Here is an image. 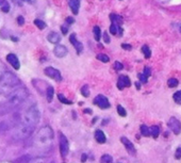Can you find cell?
<instances>
[{
  "mask_svg": "<svg viewBox=\"0 0 181 163\" xmlns=\"http://www.w3.org/2000/svg\"><path fill=\"white\" fill-rule=\"evenodd\" d=\"M120 142L124 144V146L126 147V150H127L129 154L132 155V156H134L136 151H135V147H134V145H133V143L131 141H129L126 137H120Z\"/></svg>",
  "mask_w": 181,
  "mask_h": 163,
  "instance_id": "cell-9",
  "label": "cell"
},
{
  "mask_svg": "<svg viewBox=\"0 0 181 163\" xmlns=\"http://www.w3.org/2000/svg\"><path fill=\"white\" fill-rule=\"evenodd\" d=\"M59 140H60V154H61V157L65 158L67 156L68 154V150H69V143H68V140L67 137H65L62 132H60L59 134Z\"/></svg>",
  "mask_w": 181,
  "mask_h": 163,
  "instance_id": "cell-5",
  "label": "cell"
},
{
  "mask_svg": "<svg viewBox=\"0 0 181 163\" xmlns=\"http://www.w3.org/2000/svg\"><path fill=\"white\" fill-rule=\"evenodd\" d=\"M142 52L143 54L145 56L146 59H149V58L151 57V50L148 46H146V45H144V46L142 47Z\"/></svg>",
  "mask_w": 181,
  "mask_h": 163,
  "instance_id": "cell-23",
  "label": "cell"
},
{
  "mask_svg": "<svg viewBox=\"0 0 181 163\" xmlns=\"http://www.w3.org/2000/svg\"><path fill=\"white\" fill-rule=\"evenodd\" d=\"M100 163H113V158L108 154L102 155L100 159Z\"/></svg>",
  "mask_w": 181,
  "mask_h": 163,
  "instance_id": "cell-22",
  "label": "cell"
},
{
  "mask_svg": "<svg viewBox=\"0 0 181 163\" xmlns=\"http://www.w3.org/2000/svg\"><path fill=\"white\" fill-rule=\"evenodd\" d=\"M93 33H94V39H95L97 42L100 41V39H101V31H100V28H99L98 26L94 27Z\"/></svg>",
  "mask_w": 181,
  "mask_h": 163,
  "instance_id": "cell-18",
  "label": "cell"
},
{
  "mask_svg": "<svg viewBox=\"0 0 181 163\" xmlns=\"http://www.w3.org/2000/svg\"><path fill=\"white\" fill-rule=\"evenodd\" d=\"M95 139L99 144H103V143H106V137L105 133L99 129L95 131Z\"/></svg>",
  "mask_w": 181,
  "mask_h": 163,
  "instance_id": "cell-16",
  "label": "cell"
},
{
  "mask_svg": "<svg viewBox=\"0 0 181 163\" xmlns=\"http://www.w3.org/2000/svg\"><path fill=\"white\" fill-rule=\"evenodd\" d=\"M34 24H35V26L38 27L39 30H43L46 28V24L43 21H41V19H35V21H34Z\"/></svg>",
  "mask_w": 181,
  "mask_h": 163,
  "instance_id": "cell-25",
  "label": "cell"
},
{
  "mask_svg": "<svg viewBox=\"0 0 181 163\" xmlns=\"http://www.w3.org/2000/svg\"><path fill=\"white\" fill-rule=\"evenodd\" d=\"M167 84H168V86L170 87H176L178 84H179V81H178L177 79H175V78H170V79H168Z\"/></svg>",
  "mask_w": 181,
  "mask_h": 163,
  "instance_id": "cell-27",
  "label": "cell"
},
{
  "mask_svg": "<svg viewBox=\"0 0 181 163\" xmlns=\"http://www.w3.org/2000/svg\"><path fill=\"white\" fill-rule=\"evenodd\" d=\"M18 86H20V80L18 77L8 71L0 61V95L9 94Z\"/></svg>",
  "mask_w": 181,
  "mask_h": 163,
  "instance_id": "cell-2",
  "label": "cell"
},
{
  "mask_svg": "<svg viewBox=\"0 0 181 163\" xmlns=\"http://www.w3.org/2000/svg\"><path fill=\"white\" fill-rule=\"evenodd\" d=\"M69 7H70L71 12L77 15L79 13V7H80V0H69L68 1Z\"/></svg>",
  "mask_w": 181,
  "mask_h": 163,
  "instance_id": "cell-14",
  "label": "cell"
},
{
  "mask_svg": "<svg viewBox=\"0 0 181 163\" xmlns=\"http://www.w3.org/2000/svg\"><path fill=\"white\" fill-rule=\"evenodd\" d=\"M173 98L176 102H177V104H180L181 102V90L180 91H178V92H176L175 94L173 95Z\"/></svg>",
  "mask_w": 181,
  "mask_h": 163,
  "instance_id": "cell-29",
  "label": "cell"
},
{
  "mask_svg": "<svg viewBox=\"0 0 181 163\" xmlns=\"http://www.w3.org/2000/svg\"><path fill=\"white\" fill-rule=\"evenodd\" d=\"M180 32H181V26H180Z\"/></svg>",
  "mask_w": 181,
  "mask_h": 163,
  "instance_id": "cell-48",
  "label": "cell"
},
{
  "mask_svg": "<svg viewBox=\"0 0 181 163\" xmlns=\"http://www.w3.org/2000/svg\"><path fill=\"white\" fill-rule=\"evenodd\" d=\"M53 130L49 126H44L38 130L34 137L33 145L41 152H48L52 147Z\"/></svg>",
  "mask_w": 181,
  "mask_h": 163,
  "instance_id": "cell-3",
  "label": "cell"
},
{
  "mask_svg": "<svg viewBox=\"0 0 181 163\" xmlns=\"http://www.w3.org/2000/svg\"><path fill=\"white\" fill-rule=\"evenodd\" d=\"M121 47H123V48L125 49V50H131V49H132V46H131V45H129V44H123V45H121Z\"/></svg>",
  "mask_w": 181,
  "mask_h": 163,
  "instance_id": "cell-41",
  "label": "cell"
},
{
  "mask_svg": "<svg viewBox=\"0 0 181 163\" xmlns=\"http://www.w3.org/2000/svg\"><path fill=\"white\" fill-rule=\"evenodd\" d=\"M97 59L99 61L103 62V63H108L109 61H110V59H109V57L106 56V54H99L97 56Z\"/></svg>",
  "mask_w": 181,
  "mask_h": 163,
  "instance_id": "cell-28",
  "label": "cell"
},
{
  "mask_svg": "<svg viewBox=\"0 0 181 163\" xmlns=\"http://www.w3.org/2000/svg\"><path fill=\"white\" fill-rule=\"evenodd\" d=\"M47 40L50 43H52V44H58V43H60L61 41V36H60V34L57 33V32H50V33L47 35Z\"/></svg>",
  "mask_w": 181,
  "mask_h": 163,
  "instance_id": "cell-15",
  "label": "cell"
},
{
  "mask_svg": "<svg viewBox=\"0 0 181 163\" xmlns=\"http://www.w3.org/2000/svg\"><path fill=\"white\" fill-rule=\"evenodd\" d=\"M29 96L28 90L25 86H18L14 89L12 92H10L7 96V99L4 101V108L7 110H12L14 108L18 107L20 104H23L27 97Z\"/></svg>",
  "mask_w": 181,
  "mask_h": 163,
  "instance_id": "cell-4",
  "label": "cell"
},
{
  "mask_svg": "<svg viewBox=\"0 0 181 163\" xmlns=\"http://www.w3.org/2000/svg\"><path fill=\"white\" fill-rule=\"evenodd\" d=\"M58 98H59V100H60L61 102H63V104H65V105H71V104H73V102L66 98V97L64 96L63 94H58Z\"/></svg>",
  "mask_w": 181,
  "mask_h": 163,
  "instance_id": "cell-26",
  "label": "cell"
},
{
  "mask_svg": "<svg viewBox=\"0 0 181 163\" xmlns=\"http://www.w3.org/2000/svg\"><path fill=\"white\" fill-rule=\"evenodd\" d=\"M14 1H18V2H20V1H24V0H14Z\"/></svg>",
  "mask_w": 181,
  "mask_h": 163,
  "instance_id": "cell-47",
  "label": "cell"
},
{
  "mask_svg": "<svg viewBox=\"0 0 181 163\" xmlns=\"http://www.w3.org/2000/svg\"><path fill=\"white\" fill-rule=\"evenodd\" d=\"M175 158H176V159H180V158H181V147H178L177 150H176Z\"/></svg>",
  "mask_w": 181,
  "mask_h": 163,
  "instance_id": "cell-37",
  "label": "cell"
},
{
  "mask_svg": "<svg viewBox=\"0 0 181 163\" xmlns=\"http://www.w3.org/2000/svg\"><path fill=\"white\" fill-rule=\"evenodd\" d=\"M81 94H82L84 97H88V96H90V90H88V85H84L82 89H81Z\"/></svg>",
  "mask_w": 181,
  "mask_h": 163,
  "instance_id": "cell-30",
  "label": "cell"
},
{
  "mask_svg": "<svg viewBox=\"0 0 181 163\" xmlns=\"http://www.w3.org/2000/svg\"><path fill=\"white\" fill-rule=\"evenodd\" d=\"M94 104L98 106L100 109H109L110 108V102H109L108 98L103 95H97L96 98L94 99Z\"/></svg>",
  "mask_w": 181,
  "mask_h": 163,
  "instance_id": "cell-7",
  "label": "cell"
},
{
  "mask_svg": "<svg viewBox=\"0 0 181 163\" xmlns=\"http://www.w3.org/2000/svg\"><path fill=\"white\" fill-rule=\"evenodd\" d=\"M44 72H45L46 76H48L49 78L56 80L57 82H60L62 81V76H61V72L58 71V69L53 68V67L49 66V67H46L45 71H44Z\"/></svg>",
  "mask_w": 181,
  "mask_h": 163,
  "instance_id": "cell-6",
  "label": "cell"
},
{
  "mask_svg": "<svg viewBox=\"0 0 181 163\" xmlns=\"http://www.w3.org/2000/svg\"><path fill=\"white\" fill-rule=\"evenodd\" d=\"M17 22H18L19 26H23V25L25 24V18L23 16H18L17 17Z\"/></svg>",
  "mask_w": 181,
  "mask_h": 163,
  "instance_id": "cell-38",
  "label": "cell"
},
{
  "mask_svg": "<svg viewBox=\"0 0 181 163\" xmlns=\"http://www.w3.org/2000/svg\"><path fill=\"white\" fill-rule=\"evenodd\" d=\"M30 160H31V158L29 155H24V156L19 157L18 159H16L14 163H29Z\"/></svg>",
  "mask_w": 181,
  "mask_h": 163,
  "instance_id": "cell-19",
  "label": "cell"
},
{
  "mask_svg": "<svg viewBox=\"0 0 181 163\" xmlns=\"http://www.w3.org/2000/svg\"><path fill=\"white\" fill-rule=\"evenodd\" d=\"M130 85H131V81H130V79H129L128 76H124V75L120 76L118 81H117L118 90H123L124 87H128V86H130Z\"/></svg>",
  "mask_w": 181,
  "mask_h": 163,
  "instance_id": "cell-11",
  "label": "cell"
},
{
  "mask_svg": "<svg viewBox=\"0 0 181 163\" xmlns=\"http://www.w3.org/2000/svg\"><path fill=\"white\" fill-rule=\"evenodd\" d=\"M67 52H68L67 48H66L65 46H63V45H57L53 49L54 56L58 57V58H64L66 54H67Z\"/></svg>",
  "mask_w": 181,
  "mask_h": 163,
  "instance_id": "cell-12",
  "label": "cell"
},
{
  "mask_svg": "<svg viewBox=\"0 0 181 163\" xmlns=\"http://www.w3.org/2000/svg\"><path fill=\"white\" fill-rule=\"evenodd\" d=\"M66 22L69 24V25H71V24H74V22H75V19H74L73 17H67V18H66Z\"/></svg>",
  "mask_w": 181,
  "mask_h": 163,
  "instance_id": "cell-43",
  "label": "cell"
},
{
  "mask_svg": "<svg viewBox=\"0 0 181 163\" xmlns=\"http://www.w3.org/2000/svg\"><path fill=\"white\" fill-rule=\"evenodd\" d=\"M53 94H54V89L51 85H48V87L46 89V97H47V101L48 102L52 101Z\"/></svg>",
  "mask_w": 181,
  "mask_h": 163,
  "instance_id": "cell-17",
  "label": "cell"
},
{
  "mask_svg": "<svg viewBox=\"0 0 181 163\" xmlns=\"http://www.w3.org/2000/svg\"><path fill=\"white\" fill-rule=\"evenodd\" d=\"M29 163H45V161H44L42 158H35V159H33V160L31 159Z\"/></svg>",
  "mask_w": 181,
  "mask_h": 163,
  "instance_id": "cell-36",
  "label": "cell"
},
{
  "mask_svg": "<svg viewBox=\"0 0 181 163\" xmlns=\"http://www.w3.org/2000/svg\"><path fill=\"white\" fill-rule=\"evenodd\" d=\"M144 75H146L147 77L150 76V75H151V71H150L149 67H145V68H144Z\"/></svg>",
  "mask_w": 181,
  "mask_h": 163,
  "instance_id": "cell-40",
  "label": "cell"
},
{
  "mask_svg": "<svg viewBox=\"0 0 181 163\" xmlns=\"http://www.w3.org/2000/svg\"><path fill=\"white\" fill-rule=\"evenodd\" d=\"M103 41H105V43H106V44H109L110 43V37H109L108 33L106 32H103Z\"/></svg>",
  "mask_w": 181,
  "mask_h": 163,
  "instance_id": "cell-39",
  "label": "cell"
},
{
  "mask_svg": "<svg viewBox=\"0 0 181 163\" xmlns=\"http://www.w3.org/2000/svg\"><path fill=\"white\" fill-rule=\"evenodd\" d=\"M140 130H141V133L144 137H149L150 135V128H148L146 125H142V126L140 127Z\"/></svg>",
  "mask_w": 181,
  "mask_h": 163,
  "instance_id": "cell-21",
  "label": "cell"
},
{
  "mask_svg": "<svg viewBox=\"0 0 181 163\" xmlns=\"http://www.w3.org/2000/svg\"><path fill=\"white\" fill-rule=\"evenodd\" d=\"M69 42L73 44V46L76 48V50H77V52H78V54H80V52L83 50V45L76 39V34L75 33H73V34H70V35H69Z\"/></svg>",
  "mask_w": 181,
  "mask_h": 163,
  "instance_id": "cell-13",
  "label": "cell"
},
{
  "mask_svg": "<svg viewBox=\"0 0 181 163\" xmlns=\"http://www.w3.org/2000/svg\"><path fill=\"white\" fill-rule=\"evenodd\" d=\"M39 117H41V113L36 105L29 106L20 114H17L15 117L16 125L14 126L13 132L14 139L19 141L28 139L33 133L36 125L39 122Z\"/></svg>",
  "mask_w": 181,
  "mask_h": 163,
  "instance_id": "cell-1",
  "label": "cell"
},
{
  "mask_svg": "<svg viewBox=\"0 0 181 163\" xmlns=\"http://www.w3.org/2000/svg\"><path fill=\"white\" fill-rule=\"evenodd\" d=\"M117 112H118V114H120V116H123V117H125L126 115H127V112H126V110L124 109V107H121L120 105V106H117Z\"/></svg>",
  "mask_w": 181,
  "mask_h": 163,
  "instance_id": "cell-31",
  "label": "cell"
},
{
  "mask_svg": "<svg viewBox=\"0 0 181 163\" xmlns=\"http://www.w3.org/2000/svg\"><path fill=\"white\" fill-rule=\"evenodd\" d=\"M4 2H6V0H0V7H1L2 4L4 3Z\"/></svg>",
  "mask_w": 181,
  "mask_h": 163,
  "instance_id": "cell-46",
  "label": "cell"
},
{
  "mask_svg": "<svg viewBox=\"0 0 181 163\" xmlns=\"http://www.w3.org/2000/svg\"><path fill=\"white\" fill-rule=\"evenodd\" d=\"M159 134H160V128L158 126H152L150 127V135H152L155 139H157L159 137Z\"/></svg>",
  "mask_w": 181,
  "mask_h": 163,
  "instance_id": "cell-20",
  "label": "cell"
},
{
  "mask_svg": "<svg viewBox=\"0 0 181 163\" xmlns=\"http://www.w3.org/2000/svg\"><path fill=\"white\" fill-rule=\"evenodd\" d=\"M110 19L112 21V22H118V24H120L121 21H123V18H121V16L120 15H116V14H111L110 15Z\"/></svg>",
  "mask_w": 181,
  "mask_h": 163,
  "instance_id": "cell-24",
  "label": "cell"
},
{
  "mask_svg": "<svg viewBox=\"0 0 181 163\" xmlns=\"http://www.w3.org/2000/svg\"><path fill=\"white\" fill-rule=\"evenodd\" d=\"M61 30H62V33L63 34H67L68 29H67V27L66 26H61Z\"/></svg>",
  "mask_w": 181,
  "mask_h": 163,
  "instance_id": "cell-42",
  "label": "cell"
},
{
  "mask_svg": "<svg viewBox=\"0 0 181 163\" xmlns=\"http://www.w3.org/2000/svg\"><path fill=\"white\" fill-rule=\"evenodd\" d=\"M1 11L2 12H6V13H8V12L10 11V4L7 1L1 6Z\"/></svg>",
  "mask_w": 181,
  "mask_h": 163,
  "instance_id": "cell-35",
  "label": "cell"
},
{
  "mask_svg": "<svg viewBox=\"0 0 181 163\" xmlns=\"http://www.w3.org/2000/svg\"><path fill=\"white\" fill-rule=\"evenodd\" d=\"M113 66H114V69H115V71H121V69L124 68V65L118 61H116Z\"/></svg>",
  "mask_w": 181,
  "mask_h": 163,
  "instance_id": "cell-33",
  "label": "cell"
},
{
  "mask_svg": "<svg viewBox=\"0 0 181 163\" xmlns=\"http://www.w3.org/2000/svg\"><path fill=\"white\" fill-rule=\"evenodd\" d=\"M7 61H8L9 64H11L14 67V69H19V67H20V63H19V60L16 57V54H9L7 56Z\"/></svg>",
  "mask_w": 181,
  "mask_h": 163,
  "instance_id": "cell-10",
  "label": "cell"
},
{
  "mask_svg": "<svg viewBox=\"0 0 181 163\" xmlns=\"http://www.w3.org/2000/svg\"><path fill=\"white\" fill-rule=\"evenodd\" d=\"M135 86H136V89H138V90H140L141 89V83H140V82L136 81L135 82Z\"/></svg>",
  "mask_w": 181,
  "mask_h": 163,
  "instance_id": "cell-45",
  "label": "cell"
},
{
  "mask_svg": "<svg viewBox=\"0 0 181 163\" xmlns=\"http://www.w3.org/2000/svg\"><path fill=\"white\" fill-rule=\"evenodd\" d=\"M86 159H88V155H86V154H83V155H82V157H81V161H82V162H85V161H86Z\"/></svg>",
  "mask_w": 181,
  "mask_h": 163,
  "instance_id": "cell-44",
  "label": "cell"
},
{
  "mask_svg": "<svg viewBox=\"0 0 181 163\" xmlns=\"http://www.w3.org/2000/svg\"><path fill=\"white\" fill-rule=\"evenodd\" d=\"M117 30H118V28L116 27V25L114 24V22H112L111 26H110V33L111 34H116L117 33Z\"/></svg>",
  "mask_w": 181,
  "mask_h": 163,
  "instance_id": "cell-32",
  "label": "cell"
},
{
  "mask_svg": "<svg viewBox=\"0 0 181 163\" xmlns=\"http://www.w3.org/2000/svg\"><path fill=\"white\" fill-rule=\"evenodd\" d=\"M138 79H140V82H142V83H146V82H147L148 77L146 76V75H144V74H138Z\"/></svg>",
  "mask_w": 181,
  "mask_h": 163,
  "instance_id": "cell-34",
  "label": "cell"
},
{
  "mask_svg": "<svg viewBox=\"0 0 181 163\" xmlns=\"http://www.w3.org/2000/svg\"><path fill=\"white\" fill-rule=\"evenodd\" d=\"M167 125L175 134H179L181 132V123L179 119H177L176 117H170Z\"/></svg>",
  "mask_w": 181,
  "mask_h": 163,
  "instance_id": "cell-8",
  "label": "cell"
}]
</instances>
